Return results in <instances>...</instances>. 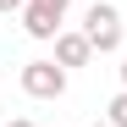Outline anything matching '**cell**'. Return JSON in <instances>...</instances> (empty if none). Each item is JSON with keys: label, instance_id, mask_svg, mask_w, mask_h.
Masks as SVG:
<instances>
[{"label": "cell", "instance_id": "ba28073f", "mask_svg": "<svg viewBox=\"0 0 127 127\" xmlns=\"http://www.w3.org/2000/svg\"><path fill=\"white\" fill-rule=\"evenodd\" d=\"M116 72H122V89H127V55H122V66H116Z\"/></svg>", "mask_w": 127, "mask_h": 127}, {"label": "cell", "instance_id": "5b68a950", "mask_svg": "<svg viewBox=\"0 0 127 127\" xmlns=\"http://www.w3.org/2000/svg\"><path fill=\"white\" fill-rule=\"evenodd\" d=\"M105 122H116V127H127V89L111 99V105H105Z\"/></svg>", "mask_w": 127, "mask_h": 127}, {"label": "cell", "instance_id": "52a82bcc", "mask_svg": "<svg viewBox=\"0 0 127 127\" xmlns=\"http://www.w3.org/2000/svg\"><path fill=\"white\" fill-rule=\"evenodd\" d=\"M6 127H33V122H28V116H11V122H6Z\"/></svg>", "mask_w": 127, "mask_h": 127}, {"label": "cell", "instance_id": "277c9868", "mask_svg": "<svg viewBox=\"0 0 127 127\" xmlns=\"http://www.w3.org/2000/svg\"><path fill=\"white\" fill-rule=\"evenodd\" d=\"M50 44H55V61H61L66 72H72V66H89V61L99 55V50L89 44V33H83V28H61V33L50 39Z\"/></svg>", "mask_w": 127, "mask_h": 127}, {"label": "cell", "instance_id": "7a4b0ae2", "mask_svg": "<svg viewBox=\"0 0 127 127\" xmlns=\"http://www.w3.org/2000/svg\"><path fill=\"white\" fill-rule=\"evenodd\" d=\"M17 83H22L28 99H61V94H66V66H61L55 55H50V61H28Z\"/></svg>", "mask_w": 127, "mask_h": 127}, {"label": "cell", "instance_id": "6da1fadb", "mask_svg": "<svg viewBox=\"0 0 127 127\" xmlns=\"http://www.w3.org/2000/svg\"><path fill=\"white\" fill-rule=\"evenodd\" d=\"M83 33H89V44L99 55H116L122 39H127V22H122V11L111 6V0H94V6L83 11Z\"/></svg>", "mask_w": 127, "mask_h": 127}, {"label": "cell", "instance_id": "8992f818", "mask_svg": "<svg viewBox=\"0 0 127 127\" xmlns=\"http://www.w3.org/2000/svg\"><path fill=\"white\" fill-rule=\"evenodd\" d=\"M28 6V0H0V11H22Z\"/></svg>", "mask_w": 127, "mask_h": 127}, {"label": "cell", "instance_id": "3957f363", "mask_svg": "<svg viewBox=\"0 0 127 127\" xmlns=\"http://www.w3.org/2000/svg\"><path fill=\"white\" fill-rule=\"evenodd\" d=\"M61 22H66V0H28L22 6V33L39 44H50L61 33Z\"/></svg>", "mask_w": 127, "mask_h": 127}, {"label": "cell", "instance_id": "9c48e42d", "mask_svg": "<svg viewBox=\"0 0 127 127\" xmlns=\"http://www.w3.org/2000/svg\"><path fill=\"white\" fill-rule=\"evenodd\" d=\"M94 127H116V122H105V116H99V122H94Z\"/></svg>", "mask_w": 127, "mask_h": 127}]
</instances>
